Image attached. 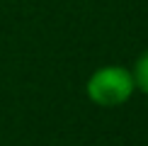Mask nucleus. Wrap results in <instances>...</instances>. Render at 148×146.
I'll use <instances>...</instances> for the list:
<instances>
[{
    "mask_svg": "<svg viewBox=\"0 0 148 146\" xmlns=\"http://www.w3.org/2000/svg\"><path fill=\"white\" fill-rule=\"evenodd\" d=\"M131 76H134V83H136V90H141V93L148 95V49L136 59Z\"/></svg>",
    "mask_w": 148,
    "mask_h": 146,
    "instance_id": "f03ea898",
    "label": "nucleus"
},
{
    "mask_svg": "<svg viewBox=\"0 0 148 146\" xmlns=\"http://www.w3.org/2000/svg\"><path fill=\"white\" fill-rule=\"evenodd\" d=\"M136 90L131 71L124 66H102L85 83V93L100 107H119L129 102Z\"/></svg>",
    "mask_w": 148,
    "mask_h": 146,
    "instance_id": "f257e3e1",
    "label": "nucleus"
}]
</instances>
